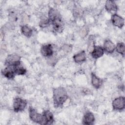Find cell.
<instances>
[{"label": "cell", "instance_id": "obj_1", "mask_svg": "<svg viewBox=\"0 0 125 125\" xmlns=\"http://www.w3.org/2000/svg\"><path fill=\"white\" fill-rule=\"evenodd\" d=\"M66 90L62 87L55 88L53 91V99L54 106L57 107H61L68 99Z\"/></svg>", "mask_w": 125, "mask_h": 125}, {"label": "cell", "instance_id": "obj_2", "mask_svg": "<svg viewBox=\"0 0 125 125\" xmlns=\"http://www.w3.org/2000/svg\"><path fill=\"white\" fill-rule=\"evenodd\" d=\"M29 114L30 119L34 122L41 125H45L44 120L42 114L39 113L35 109L32 107L29 108Z\"/></svg>", "mask_w": 125, "mask_h": 125}, {"label": "cell", "instance_id": "obj_3", "mask_svg": "<svg viewBox=\"0 0 125 125\" xmlns=\"http://www.w3.org/2000/svg\"><path fill=\"white\" fill-rule=\"evenodd\" d=\"M27 102L26 100L21 98L16 97L13 101V106L14 111L16 112H19L23 111L26 107Z\"/></svg>", "mask_w": 125, "mask_h": 125}, {"label": "cell", "instance_id": "obj_4", "mask_svg": "<svg viewBox=\"0 0 125 125\" xmlns=\"http://www.w3.org/2000/svg\"><path fill=\"white\" fill-rule=\"evenodd\" d=\"M21 57L17 54H10L6 59L5 64L7 66L16 67L21 64Z\"/></svg>", "mask_w": 125, "mask_h": 125}, {"label": "cell", "instance_id": "obj_5", "mask_svg": "<svg viewBox=\"0 0 125 125\" xmlns=\"http://www.w3.org/2000/svg\"><path fill=\"white\" fill-rule=\"evenodd\" d=\"M112 107L114 110H122L125 108V99L123 96L119 97L115 99L112 102Z\"/></svg>", "mask_w": 125, "mask_h": 125}, {"label": "cell", "instance_id": "obj_6", "mask_svg": "<svg viewBox=\"0 0 125 125\" xmlns=\"http://www.w3.org/2000/svg\"><path fill=\"white\" fill-rule=\"evenodd\" d=\"M53 28L54 31L58 33H61L63 29V23L60 17L57 18L51 21Z\"/></svg>", "mask_w": 125, "mask_h": 125}, {"label": "cell", "instance_id": "obj_7", "mask_svg": "<svg viewBox=\"0 0 125 125\" xmlns=\"http://www.w3.org/2000/svg\"><path fill=\"white\" fill-rule=\"evenodd\" d=\"M111 21L113 24L119 28H122L124 25V19L118 14H113L111 17Z\"/></svg>", "mask_w": 125, "mask_h": 125}, {"label": "cell", "instance_id": "obj_8", "mask_svg": "<svg viewBox=\"0 0 125 125\" xmlns=\"http://www.w3.org/2000/svg\"><path fill=\"white\" fill-rule=\"evenodd\" d=\"M104 52V49L102 46L94 45L91 54L94 59H97L103 56Z\"/></svg>", "mask_w": 125, "mask_h": 125}, {"label": "cell", "instance_id": "obj_9", "mask_svg": "<svg viewBox=\"0 0 125 125\" xmlns=\"http://www.w3.org/2000/svg\"><path fill=\"white\" fill-rule=\"evenodd\" d=\"M95 117L94 114L90 111L85 112L83 118V125H91L94 124Z\"/></svg>", "mask_w": 125, "mask_h": 125}, {"label": "cell", "instance_id": "obj_10", "mask_svg": "<svg viewBox=\"0 0 125 125\" xmlns=\"http://www.w3.org/2000/svg\"><path fill=\"white\" fill-rule=\"evenodd\" d=\"M41 52L43 56L50 57L53 54V47L50 44L44 45L41 48Z\"/></svg>", "mask_w": 125, "mask_h": 125}, {"label": "cell", "instance_id": "obj_11", "mask_svg": "<svg viewBox=\"0 0 125 125\" xmlns=\"http://www.w3.org/2000/svg\"><path fill=\"white\" fill-rule=\"evenodd\" d=\"M105 8L108 12L114 14L118 9V7L114 1L107 0L105 4Z\"/></svg>", "mask_w": 125, "mask_h": 125}, {"label": "cell", "instance_id": "obj_12", "mask_svg": "<svg viewBox=\"0 0 125 125\" xmlns=\"http://www.w3.org/2000/svg\"><path fill=\"white\" fill-rule=\"evenodd\" d=\"M2 73L5 77L8 79H13L16 75L14 71V67L7 66V67L2 70Z\"/></svg>", "mask_w": 125, "mask_h": 125}, {"label": "cell", "instance_id": "obj_13", "mask_svg": "<svg viewBox=\"0 0 125 125\" xmlns=\"http://www.w3.org/2000/svg\"><path fill=\"white\" fill-rule=\"evenodd\" d=\"M42 115L43 116L45 125H50L53 124L54 120L53 115L51 111L48 110H45L43 111Z\"/></svg>", "mask_w": 125, "mask_h": 125}, {"label": "cell", "instance_id": "obj_14", "mask_svg": "<svg viewBox=\"0 0 125 125\" xmlns=\"http://www.w3.org/2000/svg\"><path fill=\"white\" fill-rule=\"evenodd\" d=\"M103 48L107 53H112L115 49V45L111 40H106L104 42Z\"/></svg>", "mask_w": 125, "mask_h": 125}, {"label": "cell", "instance_id": "obj_15", "mask_svg": "<svg viewBox=\"0 0 125 125\" xmlns=\"http://www.w3.org/2000/svg\"><path fill=\"white\" fill-rule=\"evenodd\" d=\"M74 62L77 63H81L83 62L86 60V54L84 50L76 54L73 56Z\"/></svg>", "mask_w": 125, "mask_h": 125}, {"label": "cell", "instance_id": "obj_16", "mask_svg": "<svg viewBox=\"0 0 125 125\" xmlns=\"http://www.w3.org/2000/svg\"><path fill=\"white\" fill-rule=\"evenodd\" d=\"M91 83L93 86L97 88H99L102 85L103 81L102 80L97 77L94 73L91 74Z\"/></svg>", "mask_w": 125, "mask_h": 125}, {"label": "cell", "instance_id": "obj_17", "mask_svg": "<svg viewBox=\"0 0 125 125\" xmlns=\"http://www.w3.org/2000/svg\"><path fill=\"white\" fill-rule=\"evenodd\" d=\"M21 32L24 36L29 38L32 34V30L28 25H24L22 26L21 28Z\"/></svg>", "mask_w": 125, "mask_h": 125}, {"label": "cell", "instance_id": "obj_18", "mask_svg": "<svg viewBox=\"0 0 125 125\" xmlns=\"http://www.w3.org/2000/svg\"><path fill=\"white\" fill-rule=\"evenodd\" d=\"M60 15L59 14V12L56 9L52 8H50L48 12V18L52 21L55 19L60 17Z\"/></svg>", "mask_w": 125, "mask_h": 125}, {"label": "cell", "instance_id": "obj_19", "mask_svg": "<svg viewBox=\"0 0 125 125\" xmlns=\"http://www.w3.org/2000/svg\"><path fill=\"white\" fill-rule=\"evenodd\" d=\"M115 49L116 51L119 54L122 55L123 56L125 55V45L124 42H120L117 43L116 46H115Z\"/></svg>", "mask_w": 125, "mask_h": 125}, {"label": "cell", "instance_id": "obj_20", "mask_svg": "<svg viewBox=\"0 0 125 125\" xmlns=\"http://www.w3.org/2000/svg\"><path fill=\"white\" fill-rule=\"evenodd\" d=\"M14 71L16 75H23L26 73V70L23 67V66H21L20 64L18 66L14 67Z\"/></svg>", "mask_w": 125, "mask_h": 125}, {"label": "cell", "instance_id": "obj_21", "mask_svg": "<svg viewBox=\"0 0 125 125\" xmlns=\"http://www.w3.org/2000/svg\"><path fill=\"white\" fill-rule=\"evenodd\" d=\"M51 23V21L49 18H44L41 20L39 25L42 28H45L48 27Z\"/></svg>", "mask_w": 125, "mask_h": 125}]
</instances>
